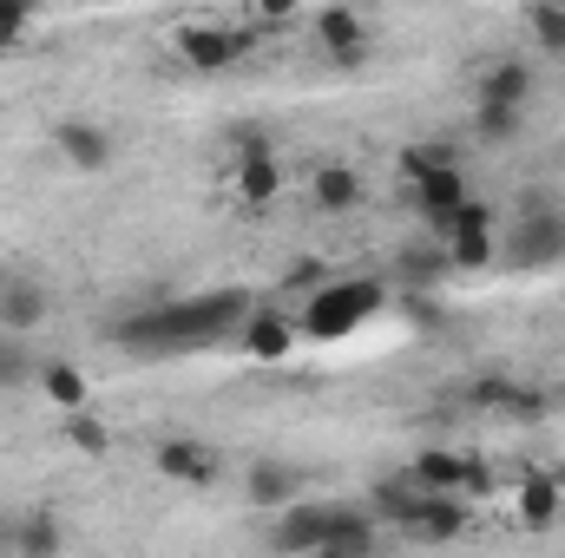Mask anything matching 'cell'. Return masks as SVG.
<instances>
[{"mask_svg":"<svg viewBox=\"0 0 565 558\" xmlns=\"http://www.w3.org/2000/svg\"><path fill=\"white\" fill-rule=\"evenodd\" d=\"M158 473L178 480V486H211V480L224 473V460H217V447L178 433V440H158Z\"/></svg>","mask_w":565,"mask_h":558,"instance_id":"obj_10","label":"cell"},{"mask_svg":"<svg viewBox=\"0 0 565 558\" xmlns=\"http://www.w3.org/2000/svg\"><path fill=\"white\" fill-rule=\"evenodd\" d=\"M40 388H46V401H53L60 415H79V408H86V375H79L73 362H40Z\"/></svg>","mask_w":565,"mask_h":558,"instance_id":"obj_22","label":"cell"},{"mask_svg":"<svg viewBox=\"0 0 565 558\" xmlns=\"http://www.w3.org/2000/svg\"><path fill=\"white\" fill-rule=\"evenodd\" d=\"M473 106H487V112H526L533 106V66L526 60H493Z\"/></svg>","mask_w":565,"mask_h":558,"instance_id":"obj_12","label":"cell"},{"mask_svg":"<svg viewBox=\"0 0 565 558\" xmlns=\"http://www.w3.org/2000/svg\"><path fill=\"white\" fill-rule=\"evenodd\" d=\"M33 33V7H20V0H0V53L7 46H20Z\"/></svg>","mask_w":565,"mask_h":558,"instance_id":"obj_29","label":"cell"},{"mask_svg":"<svg viewBox=\"0 0 565 558\" xmlns=\"http://www.w3.org/2000/svg\"><path fill=\"white\" fill-rule=\"evenodd\" d=\"M316 40H322V53L342 60V66L369 60V20H362L355 7H322V13H316Z\"/></svg>","mask_w":565,"mask_h":558,"instance_id":"obj_11","label":"cell"},{"mask_svg":"<svg viewBox=\"0 0 565 558\" xmlns=\"http://www.w3.org/2000/svg\"><path fill=\"white\" fill-rule=\"evenodd\" d=\"M526 26H533L540 53H565V7H533V13H526Z\"/></svg>","mask_w":565,"mask_h":558,"instance_id":"obj_28","label":"cell"},{"mask_svg":"<svg viewBox=\"0 0 565 558\" xmlns=\"http://www.w3.org/2000/svg\"><path fill=\"white\" fill-rule=\"evenodd\" d=\"M369 513H375L382 526H395V533L422 539V546H447V539H460V533L473 526V513H467V500H460V493H422L408 473L382 480Z\"/></svg>","mask_w":565,"mask_h":558,"instance_id":"obj_2","label":"cell"},{"mask_svg":"<svg viewBox=\"0 0 565 558\" xmlns=\"http://www.w3.org/2000/svg\"><path fill=\"white\" fill-rule=\"evenodd\" d=\"M7 539H13V558H60L66 552V526H60L53 513H26V519H13Z\"/></svg>","mask_w":565,"mask_h":558,"instance_id":"obj_19","label":"cell"},{"mask_svg":"<svg viewBox=\"0 0 565 558\" xmlns=\"http://www.w3.org/2000/svg\"><path fill=\"white\" fill-rule=\"evenodd\" d=\"M231 191L250 211H264V204L282 197V151L264 132H237V144H231Z\"/></svg>","mask_w":565,"mask_h":558,"instance_id":"obj_5","label":"cell"},{"mask_svg":"<svg viewBox=\"0 0 565 558\" xmlns=\"http://www.w3.org/2000/svg\"><path fill=\"white\" fill-rule=\"evenodd\" d=\"M440 257H447L454 270H487V264L500 257V237H447Z\"/></svg>","mask_w":565,"mask_h":558,"instance_id":"obj_24","label":"cell"},{"mask_svg":"<svg viewBox=\"0 0 565 558\" xmlns=\"http://www.w3.org/2000/svg\"><path fill=\"white\" fill-rule=\"evenodd\" d=\"M382 309V282H322L309 302H302V329L309 335H349V329H362V315H375Z\"/></svg>","mask_w":565,"mask_h":558,"instance_id":"obj_4","label":"cell"},{"mask_svg":"<svg viewBox=\"0 0 565 558\" xmlns=\"http://www.w3.org/2000/svg\"><path fill=\"white\" fill-rule=\"evenodd\" d=\"M447 164H454V144H408V151H402V171H408V184H422V178L447 171Z\"/></svg>","mask_w":565,"mask_h":558,"instance_id":"obj_25","label":"cell"},{"mask_svg":"<svg viewBox=\"0 0 565 558\" xmlns=\"http://www.w3.org/2000/svg\"><path fill=\"white\" fill-rule=\"evenodd\" d=\"M66 440H73L79 453H106V447H113V433L99 427V415H93V408H79V415H66Z\"/></svg>","mask_w":565,"mask_h":558,"instance_id":"obj_27","label":"cell"},{"mask_svg":"<svg viewBox=\"0 0 565 558\" xmlns=\"http://www.w3.org/2000/svg\"><path fill=\"white\" fill-rule=\"evenodd\" d=\"M46 322V289L40 277H7L0 282V329L7 335H33Z\"/></svg>","mask_w":565,"mask_h":558,"instance_id":"obj_14","label":"cell"},{"mask_svg":"<svg viewBox=\"0 0 565 558\" xmlns=\"http://www.w3.org/2000/svg\"><path fill=\"white\" fill-rule=\"evenodd\" d=\"M244 500H250L257 513H289V506H302V473H296L289 460H257V466L244 473Z\"/></svg>","mask_w":565,"mask_h":558,"instance_id":"obj_9","label":"cell"},{"mask_svg":"<svg viewBox=\"0 0 565 558\" xmlns=\"http://www.w3.org/2000/svg\"><path fill=\"white\" fill-rule=\"evenodd\" d=\"M513 513H520V526H526V533H546V526L559 519V480H553V473H526V480H520Z\"/></svg>","mask_w":565,"mask_h":558,"instance_id":"obj_20","label":"cell"},{"mask_svg":"<svg viewBox=\"0 0 565 558\" xmlns=\"http://www.w3.org/2000/svg\"><path fill=\"white\" fill-rule=\"evenodd\" d=\"M520 126H526V112H487V106H473V132L487 144H513Z\"/></svg>","mask_w":565,"mask_h":558,"instance_id":"obj_26","label":"cell"},{"mask_svg":"<svg viewBox=\"0 0 565 558\" xmlns=\"http://www.w3.org/2000/svg\"><path fill=\"white\" fill-rule=\"evenodd\" d=\"M322 539H329V500L322 506L302 500V506L277 513V526H270V552H282V558H309Z\"/></svg>","mask_w":565,"mask_h":558,"instance_id":"obj_8","label":"cell"},{"mask_svg":"<svg viewBox=\"0 0 565 558\" xmlns=\"http://www.w3.org/2000/svg\"><path fill=\"white\" fill-rule=\"evenodd\" d=\"M309 191H316V211H355L362 204V171L355 164H342V158H329V164H316V178H309Z\"/></svg>","mask_w":565,"mask_h":558,"instance_id":"obj_18","label":"cell"},{"mask_svg":"<svg viewBox=\"0 0 565 558\" xmlns=\"http://www.w3.org/2000/svg\"><path fill=\"white\" fill-rule=\"evenodd\" d=\"M53 144H60V158H66L73 171H106V164H113V132H106L99 119H66V126L53 132Z\"/></svg>","mask_w":565,"mask_h":558,"instance_id":"obj_13","label":"cell"},{"mask_svg":"<svg viewBox=\"0 0 565 558\" xmlns=\"http://www.w3.org/2000/svg\"><path fill=\"white\" fill-rule=\"evenodd\" d=\"M257 315V296L250 289H211V296H191V302H171V309H151L132 315L119 329V342L132 355H178V348H211L224 342L231 329H244Z\"/></svg>","mask_w":565,"mask_h":558,"instance_id":"obj_1","label":"cell"},{"mask_svg":"<svg viewBox=\"0 0 565 558\" xmlns=\"http://www.w3.org/2000/svg\"><path fill=\"white\" fill-rule=\"evenodd\" d=\"M473 401L493 408V415H540V408H546V395L520 388L513 375H480V382H473Z\"/></svg>","mask_w":565,"mask_h":558,"instance_id":"obj_21","label":"cell"},{"mask_svg":"<svg viewBox=\"0 0 565 558\" xmlns=\"http://www.w3.org/2000/svg\"><path fill=\"white\" fill-rule=\"evenodd\" d=\"M447 237H500V211H493L487 197H467V204L434 230V244H447Z\"/></svg>","mask_w":565,"mask_h":558,"instance_id":"obj_23","label":"cell"},{"mask_svg":"<svg viewBox=\"0 0 565 558\" xmlns=\"http://www.w3.org/2000/svg\"><path fill=\"white\" fill-rule=\"evenodd\" d=\"M244 46H250V33H237V26H184L178 33V60L191 73H224L231 60H244Z\"/></svg>","mask_w":565,"mask_h":558,"instance_id":"obj_7","label":"cell"},{"mask_svg":"<svg viewBox=\"0 0 565 558\" xmlns=\"http://www.w3.org/2000/svg\"><path fill=\"white\" fill-rule=\"evenodd\" d=\"M473 473H480V466H473L467 453H447V447H427V453H415V466H408V480H415L422 493H460Z\"/></svg>","mask_w":565,"mask_h":558,"instance_id":"obj_16","label":"cell"},{"mask_svg":"<svg viewBox=\"0 0 565 558\" xmlns=\"http://www.w3.org/2000/svg\"><path fill=\"white\" fill-rule=\"evenodd\" d=\"M26 375H40V362H26L20 342H0V382H26Z\"/></svg>","mask_w":565,"mask_h":558,"instance_id":"obj_30","label":"cell"},{"mask_svg":"<svg viewBox=\"0 0 565 558\" xmlns=\"http://www.w3.org/2000/svg\"><path fill=\"white\" fill-rule=\"evenodd\" d=\"M500 264L507 270H553V264H565V211L559 204H526L520 224L500 237Z\"/></svg>","mask_w":565,"mask_h":558,"instance_id":"obj_3","label":"cell"},{"mask_svg":"<svg viewBox=\"0 0 565 558\" xmlns=\"http://www.w3.org/2000/svg\"><path fill=\"white\" fill-rule=\"evenodd\" d=\"M237 342H244L250 362H282V355L296 348V322H289L282 309H257V315L237 329Z\"/></svg>","mask_w":565,"mask_h":558,"instance_id":"obj_15","label":"cell"},{"mask_svg":"<svg viewBox=\"0 0 565 558\" xmlns=\"http://www.w3.org/2000/svg\"><path fill=\"white\" fill-rule=\"evenodd\" d=\"M375 546H382V519L355 500H329V539L309 558H375Z\"/></svg>","mask_w":565,"mask_h":558,"instance_id":"obj_6","label":"cell"},{"mask_svg":"<svg viewBox=\"0 0 565 558\" xmlns=\"http://www.w3.org/2000/svg\"><path fill=\"white\" fill-rule=\"evenodd\" d=\"M467 204V184H460V164H447V171H434V178H422L415 184V211H422L427 230H440L454 211Z\"/></svg>","mask_w":565,"mask_h":558,"instance_id":"obj_17","label":"cell"}]
</instances>
